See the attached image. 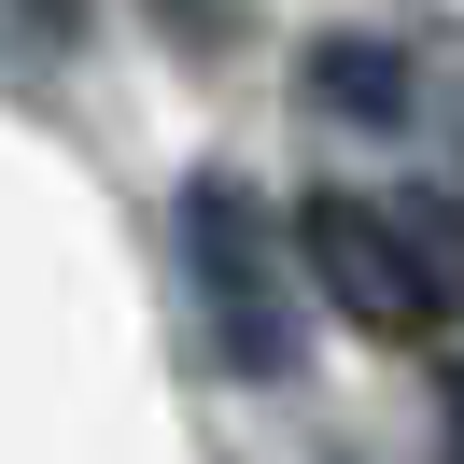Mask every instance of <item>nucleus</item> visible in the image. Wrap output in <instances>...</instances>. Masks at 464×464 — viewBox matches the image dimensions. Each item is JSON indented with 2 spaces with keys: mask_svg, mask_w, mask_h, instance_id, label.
Wrapping results in <instances>:
<instances>
[{
  "mask_svg": "<svg viewBox=\"0 0 464 464\" xmlns=\"http://www.w3.org/2000/svg\"><path fill=\"white\" fill-rule=\"evenodd\" d=\"M450 464H464V380H450Z\"/></svg>",
  "mask_w": 464,
  "mask_h": 464,
  "instance_id": "obj_4",
  "label": "nucleus"
},
{
  "mask_svg": "<svg viewBox=\"0 0 464 464\" xmlns=\"http://www.w3.org/2000/svg\"><path fill=\"white\" fill-rule=\"evenodd\" d=\"M310 99L394 127V113H408V57H394V43H324V57H310Z\"/></svg>",
  "mask_w": 464,
  "mask_h": 464,
  "instance_id": "obj_3",
  "label": "nucleus"
},
{
  "mask_svg": "<svg viewBox=\"0 0 464 464\" xmlns=\"http://www.w3.org/2000/svg\"><path fill=\"white\" fill-rule=\"evenodd\" d=\"M282 239H295V282H310L352 338H436V324H450V295H436L408 211H380V198H310Z\"/></svg>",
  "mask_w": 464,
  "mask_h": 464,
  "instance_id": "obj_2",
  "label": "nucleus"
},
{
  "mask_svg": "<svg viewBox=\"0 0 464 464\" xmlns=\"http://www.w3.org/2000/svg\"><path fill=\"white\" fill-rule=\"evenodd\" d=\"M183 295H198L226 380H254V394L295 380V352H310V282H295V239L267 226V198L226 183V169L183 183Z\"/></svg>",
  "mask_w": 464,
  "mask_h": 464,
  "instance_id": "obj_1",
  "label": "nucleus"
}]
</instances>
